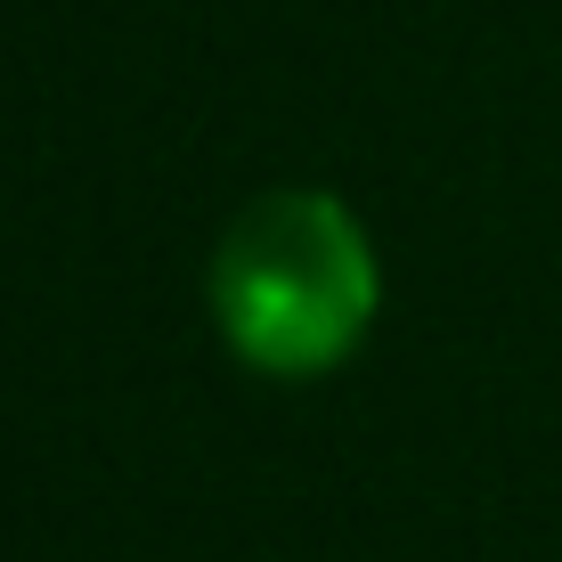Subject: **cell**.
Listing matches in <instances>:
<instances>
[{"instance_id": "cell-1", "label": "cell", "mask_w": 562, "mask_h": 562, "mask_svg": "<svg viewBox=\"0 0 562 562\" xmlns=\"http://www.w3.org/2000/svg\"><path fill=\"white\" fill-rule=\"evenodd\" d=\"M204 310L237 367L269 383H318L375 335V237L335 188H261L212 245Z\"/></svg>"}]
</instances>
